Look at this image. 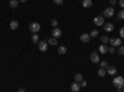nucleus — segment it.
I'll list each match as a JSON object with an SVG mask.
<instances>
[{
    "mask_svg": "<svg viewBox=\"0 0 124 92\" xmlns=\"http://www.w3.org/2000/svg\"><path fill=\"white\" fill-rule=\"evenodd\" d=\"M117 92H122V88H118V90H117Z\"/></svg>",
    "mask_w": 124,
    "mask_h": 92,
    "instance_id": "36",
    "label": "nucleus"
},
{
    "mask_svg": "<svg viewBox=\"0 0 124 92\" xmlns=\"http://www.w3.org/2000/svg\"><path fill=\"white\" fill-rule=\"evenodd\" d=\"M81 88H82V86H81L79 82H77V81L72 82V85H71V91H72V92H79Z\"/></svg>",
    "mask_w": 124,
    "mask_h": 92,
    "instance_id": "6",
    "label": "nucleus"
},
{
    "mask_svg": "<svg viewBox=\"0 0 124 92\" xmlns=\"http://www.w3.org/2000/svg\"><path fill=\"white\" fill-rule=\"evenodd\" d=\"M39 50L41 51V52H45V51L47 50V47H48V44H47V41H45V40H42V41H39Z\"/></svg>",
    "mask_w": 124,
    "mask_h": 92,
    "instance_id": "5",
    "label": "nucleus"
},
{
    "mask_svg": "<svg viewBox=\"0 0 124 92\" xmlns=\"http://www.w3.org/2000/svg\"><path fill=\"white\" fill-rule=\"evenodd\" d=\"M17 92H26V91H25L24 88H19V90H17Z\"/></svg>",
    "mask_w": 124,
    "mask_h": 92,
    "instance_id": "34",
    "label": "nucleus"
},
{
    "mask_svg": "<svg viewBox=\"0 0 124 92\" xmlns=\"http://www.w3.org/2000/svg\"><path fill=\"white\" fill-rule=\"evenodd\" d=\"M109 44L110 46H122V40L120 39H109Z\"/></svg>",
    "mask_w": 124,
    "mask_h": 92,
    "instance_id": "8",
    "label": "nucleus"
},
{
    "mask_svg": "<svg viewBox=\"0 0 124 92\" xmlns=\"http://www.w3.org/2000/svg\"><path fill=\"white\" fill-rule=\"evenodd\" d=\"M118 19H119V20H120V19H122V20L124 19V10H120V11L118 13Z\"/></svg>",
    "mask_w": 124,
    "mask_h": 92,
    "instance_id": "26",
    "label": "nucleus"
},
{
    "mask_svg": "<svg viewBox=\"0 0 124 92\" xmlns=\"http://www.w3.org/2000/svg\"><path fill=\"white\" fill-rule=\"evenodd\" d=\"M62 36V31H61V29H58V27H55L54 30H52V37H55V39H58V37H61Z\"/></svg>",
    "mask_w": 124,
    "mask_h": 92,
    "instance_id": "10",
    "label": "nucleus"
},
{
    "mask_svg": "<svg viewBox=\"0 0 124 92\" xmlns=\"http://www.w3.org/2000/svg\"><path fill=\"white\" fill-rule=\"evenodd\" d=\"M54 3L56 5H62V3H63V0H54Z\"/></svg>",
    "mask_w": 124,
    "mask_h": 92,
    "instance_id": "30",
    "label": "nucleus"
},
{
    "mask_svg": "<svg viewBox=\"0 0 124 92\" xmlns=\"http://www.w3.org/2000/svg\"><path fill=\"white\" fill-rule=\"evenodd\" d=\"M50 24H51V26H54V29L58 26V21H57L56 19H52V20H51V23H50Z\"/></svg>",
    "mask_w": 124,
    "mask_h": 92,
    "instance_id": "23",
    "label": "nucleus"
},
{
    "mask_svg": "<svg viewBox=\"0 0 124 92\" xmlns=\"http://www.w3.org/2000/svg\"><path fill=\"white\" fill-rule=\"evenodd\" d=\"M117 52H118L119 55H124V46H119L118 50H117Z\"/></svg>",
    "mask_w": 124,
    "mask_h": 92,
    "instance_id": "25",
    "label": "nucleus"
},
{
    "mask_svg": "<svg viewBox=\"0 0 124 92\" xmlns=\"http://www.w3.org/2000/svg\"><path fill=\"white\" fill-rule=\"evenodd\" d=\"M17 1H19V3H25L26 0H17Z\"/></svg>",
    "mask_w": 124,
    "mask_h": 92,
    "instance_id": "35",
    "label": "nucleus"
},
{
    "mask_svg": "<svg viewBox=\"0 0 124 92\" xmlns=\"http://www.w3.org/2000/svg\"><path fill=\"white\" fill-rule=\"evenodd\" d=\"M101 40H102V42H103V44L109 42V37H108V36H101Z\"/></svg>",
    "mask_w": 124,
    "mask_h": 92,
    "instance_id": "24",
    "label": "nucleus"
},
{
    "mask_svg": "<svg viewBox=\"0 0 124 92\" xmlns=\"http://www.w3.org/2000/svg\"><path fill=\"white\" fill-rule=\"evenodd\" d=\"M106 72H107L108 75H110V76H114V75L117 74V68H116L114 66H107V67H106Z\"/></svg>",
    "mask_w": 124,
    "mask_h": 92,
    "instance_id": "7",
    "label": "nucleus"
},
{
    "mask_svg": "<svg viewBox=\"0 0 124 92\" xmlns=\"http://www.w3.org/2000/svg\"><path fill=\"white\" fill-rule=\"evenodd\" d=\"M31 40H32L34 44H39V35H37V34H32V36H31Z\"/></svg>",
    "mask_w": 124,
    "mask_h": 92,
    "instance_id": "22",
    "label": "nucleus"
},
{
    "mask_svg": "<svg viewBox=\"0 0 124 92\" xmlns=\"http://www.w3.org/2000/svg\"><path fill=\"white\" fill-rule=\"evenodd\" d=\"M17 27H19V21H16V20H11V21H10V29L16 30Z\"/></svg>",
    "mask_w": 124,
    "mask_h": 92,
    "instance_id": "15",
    "label": "nucleus"
},
{
    "mask_svg": "<svg viewBox=\"0 0 124 92\" xmlns=\"http://www.w3.org/2000/svg\"><path fill=\"white\" fill-rule=\"evenodd\" d=\"M119 35H120L122 39H124V27H120V30H119Z\"/></svg>",
    "mask_w": 124,
    "mask_h": 92,
    "instance_id": "29",
    "label": "nucleus"
},
{
    "mask_svg": "<svg viewBox=\"0 0 124 92\" xmlns=\"http://www.w3.org/2000/svg\"><path fill=\"white\" fill-rule=\"evenodd\" d=\"M103 26H104V30H106L107 33H110V31H113V30H114V25L110 24V23H106Z\"/></svg>",
    "mask_w": 124,
    "mask_h": 92,
    "instance_id": "13",
    "label": "nucleus"
},
{
    "mask_svg": "<svg viewBox=\"0 0 124 92\" xmlns=\"http://www.w3.org/2000/svg\"><path fill=\"white\" fill-rule=\"evenodd\" d=\"M57 51H58L60 55H65L67 52V47L66 46H58V50Z\"/></svg>",
    "mask_w": 124,
    "mask_h": 92,
    "instance_id": "17",
    "label": "nucleus"
},
{
    "mask_svg": "<svg viewBox=\"0 0 124 92\" xmlns=\"http://www.w3.org/2000/svg\"><path fill=\"white\" fill-rule=\"evenodd\" d=\"M93 23H94V25H97V26H103L106 24L104 23V16H102V15L96 16L94 19H93Z\"/></svg>",
    "mask_w": 124,
    "mask_h": 92,
    "instance_id": "3",
    "label": "nucleus"
},
{
    "mask_svg": "<svg viewBox=\"0 0 124 92\" xmlns=\"http://www.w3.org/2000/svg\"><path fill=\"white\" fill-rule=\"evenodd\" d=\"M9 6L11 9H16L19 6V1H17V0H10V1H9Z\"/></svg>",
    "mask_w": 124,
    "mask_h": 92,
    "instance_id": "16",
    "label": "nucleus"
},
{
    "mask_svg": "<svg viewBox=\"0 0 124 92\" xmlns=\"http://www.w3.org/2000/svg\"><path fill=\"white\" fill-rule=\"evenodd\" d=\"M123 46H124V45H123Z\"/></svg>",
    "mask_w": 124,
    "mask_h": 92,
    "instance_id": "39",
    "label": "nucleus"
},
{
    "mask_svg": "<svg viewBox=\"0 0 124 92\" xmlns=\"http://www.w3.org/2000/svg\"><path fill=\"white\" fill-rule=\"evenodd\" d=\"M91 61L93 64H98L99 62V54L96 52V51H94V52H92L91 54Z\"/></svg>",
    "mask_w": 124,
    "mask_h": 92,
    "instance_id": "9",
    "label": "nucleus"
},
{
    "mask_svg": "<svg viewBox=\"0 0 124 92\" xmlns=\"http://www.w3.org/2000/svg\"><path fill=\"white\" fill-rule=\"evenodd\" d=\"M47 44L48 45H57V39H55V37H51V39H48L47 40Z\"/></svg>",
    "mask_w": 124,
    "mask_h": 92,
    "instance_id": "18",
    "label": "nucleus"
},
{
    "mask_svg": "<svg viewBox=\"0 0 124 92\" xmlns=\"http://www.w3.org/2000/svg\"><path fill=\"white\" fill-rule=\"evenodd\" d=\"M108 52L110 54V55H113L116 52V49H114V46H109V49H108Z\"/></svg>",
    "mask_w": 124,
    "mask_h": 92,
    "instance_id": "27",
    "label": "nucleus"
},
{
    "mask_svg": "<svg viewBox=\"0 0 124 92\" xmlns=\"http://www.w3.org/2000/svg\"><path fill=\"white\" fill-rule=\"evenodd\" d=\"M109 4H110V6H114L117 4V0H109Z\"/></svg>",
    "mask_w": 124,
    "mask_h": 92,
    "instance_id": "31",
    "label": "nucleus"
},
{
    "mask_svg": "<svg viewBox=\"0 0 124 92\" xmlns=\"http://www.w3.org/2000/svg\"><path fill=\"white\" fill-rule=\"evenodd\" d=\"M113 85H114L117 88H122L124 86V78L122 76H117L114 80H113Z\"/></svg>",
    "mask_w": 124,
    "mask_h": 92,
    "instance_id": "1",
    "label": "nucleus"
},
{
    "mask_svg": "<svg viewBox=\"0 0 124 92\" xmlns=\"http://www.w3.org/2000/svg\"><path fill=\"white\" fill-rule=\"evenodd\" d=\"M79 84H81V86H82V87H86V86H87V81H85V80H83V81H81Z\"/></svg>",
    "mask_w": 124,
    "mask_h": 92,
    "instance_id": "32",
    "label": "nucleus"
},
{
    "mask_svg": "<svg viewBox=\"0 0 124 92\" xmlns=\"http://www.w3.org/2000/svg\"><path fill=\"white\" fill-rule=\"evenodd\" d=\"M40 29H41V25L39 24V23H31L30 25H29V30L32 34H37L39 31H40Z\"/></svg>",
    "mask_w": 124,
    "mask_h": 92,
    "instance_id": "2",
    "label": "nucleus"
},
{
    "mask_svg": "<svg viewBox=\"0 0 124 92\" xmlns=\"http://www.w3.org/2000/svg\"><path fill=\"white\" fill-rule=\"evenodd\" d=\"M89 36L91 37H98L99 36V31L98 30H92V31L89 33Z\"/></svg>",
    "mask_w": 124,
    "mask_h": 92,
    "instance_id": "21",
    "label": "nucleus"
},
{
    "mask_svg": "<svg viewBox=\"0 0 124 92\" xmlns=\"http://www.w3.org/2000/svg\"><path fill=\"white\" fill-rule=\"evenodd\" d=\"M108 49H109V46H107L106 44H103V45H101L98 47V51H99L101 54H107L108 52Z\"/></svg>",
    "mask_w": 124,
    "mask_h": 92,
    "instance_id": "14",
    "label": "nucleus"
},
{
    "mask_svg": "<svg viewBox=\"0 0 124 92\" xmlns=\"http://www.w3.org/2000/svg\"><path fill=\"white\" fill-rule=\"evenodd\" d=\"M79 40H81L82 42L87 44V42H89V40H91V36H89V34H82V35L79 36Z\"/></svg>",
    "mask_w": 124,
    "mask_h": 92,
    "instance_id": "11",
    "label": "nucleus"
},
{
    "mask_svg": "<svg viewBox=\"0 0 124 92\" xmlns=\"http://www.w3.org/2000/svg\"><path fill=\"white\" fill-rule=\"evenodd\" d=\"M92 5H93L92 0H82V6L85 9H89V8H92Z\"/></svg>",
    "mask_w": 124,
    "mask_h": 92,
    "instance_id": "12",
    "label": "nucleus"
},
{
    "mask_svg": "<svg viewBox=\"0 0 124 92\" xmlns=\"http://www.w3.org/2000/svg\"><path fill=\"white\" fill-rule=\"evenodd\" d=\"M75 81H77V82L83 81V75H82V74H76L75 75Z\"/></svg>",
    "mask_w": 124,
    "mask_h": 92,
    "instance_id": "19",
    "label": "nucleus"
},
{
    "mask_svg": "<svg viewBox=\"0 0 124 92\" xmlns=\"http://www.w3.org/2000/svg\"><path fill=\"white\" fill-rule=\"evenodd\" d=\"M107 66H108V62H107V61H102V62H101V67L106 68Z\"/></svg>",
    "mask_w": 124,
    "mask_h": 92,
    "instance_id": "28",
    "label": "nucleus"
},
{
    "mask_svg": "<svg viewBox=\"0 0 124 92\" xmlns=\"http://www.w3.org/2000/svg\"><path fill=\"white\" fill-rule=\"evenodd\" d=\"M119 5L122 6V9H124V0H119Z\"/></svg>",
    "mask_w": 124,
    "mask_h": 92,
    "instance_id": "33",
    "label": "nucleus"
},
{
    "mask_svg": "<svg viewBox=\"0 0 124 92\" xmlns=\"http://www.w3.org/2000/svg\"><path fill=\"white\" fill-rule=\"evenodd\" d=\"M113 15H114V9H113V6L104 9V13H103V16L104 17H112Z\"/></svg>",
    "mask_w": 124,
    "mask_h": 92,
    "instance_id": "4",
    "label": "nucleus"
},
{
    "mask_svg": "<svg viewBox=\"0 0 124 92\" xmlns=\"http://www.w3.org/2000/svg\"><path fill=\"white\" fill-rule=\"evenodd\" d=\"M78 1H82V0H78Z\"/></svg>",
    "mask_w": 124,
    "mask_h": 92,
    "instance_id": "37",
    "label": "nucleus"
},
{
    "mask_svg": "<svg viewBox=\"0 0 124 92\" xmlns=\"http://www.w3.org/2000/svg\"><path fill=\"white\" fill-rule=\"evenodd\" d=\"M123 92H124V88H123Z\"/></svg>",
    "mask_w": 124,
    "mask_h": 92,
    "instance_id": "38",
    "label": "nucleus"
},
{
    "mask_svg": "<svg viewBox=\"0 0 124 92\" xmlns=\"http://www.w3.org/2000/svg\"><path fill=\"white\" fill-rule=\"evenodd\" d=\"M98 76H101V77H103V76H106L107 75V72H106V68H103V67H101L99 70H98Z\"/></svg>",
    "mask_w": 124,
    "mask_h": 92,
    "instance_id": "20",
    "label": "nucleus"
}]
</instances>
